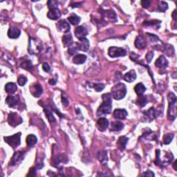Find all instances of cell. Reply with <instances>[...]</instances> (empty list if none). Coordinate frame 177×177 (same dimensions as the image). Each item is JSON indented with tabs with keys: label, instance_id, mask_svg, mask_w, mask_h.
Here are the masks:
<instances>
[{
	"label": "cell",
	"instance_id": "cell-1",
	"mask_svg": "<svg viewBox=\"0 0 177 177\" xmlns=\"http://www.w3.org/2000/svg\"><path fill=\"white\" fill-rule=\"evenodd\" d=\"M169 108L168 116L170 121H174L176 118V96L173 93H170L168 96Z\"/></svg>",
	"mask_w": 177,
	"mask_h": 177
},
{
	"label": "cell",
	"instance_id": "cell-2",
	"mask_svg": "<svg viewBox=\"0 0 177 177\" xmlns=\"http://www.w3.org/2000/svg\"><path fill=\"white\" fill-rule=\"evenodd\" d=\"M127 93V87L123 83H118L111 89V96L115 100H119L123 99Z\"/></svg>",
	"mask_w": 177,
	"mask_h": 177
},
{
	"label": "cell",
	"instance_id": "cell-3",
	"mask_svg": "<svg viewBox=\"0 0 177 177\" xmlns=\"http://www.w3.org/2000/svg\"><path fill=\"white\" fill-rule=\"evenodd\" d=\"M42 49L41 42L36 38H31L28 44V52L31 54L37 55L41 51Z\"/></svg>",
	"mask_w": 177,
	"mask_h": 177
},
{
	"label": "cell",
	"instance_id": "cell-4",
	"mask_svg": "<svg viewBox=\"0 0 177 177\" xmlns=\"http://www.w3.org/2000/svg\"><path fill=\"white\" fill-rule=\"evenodd\" d=\"M21 135H22V134L20 132H18L17 134L13 135V136L4 137V141L8 143L9 145H10L13 149H15L18 146H20L21 143Z\"/></svg>",
	"mask_w": 177,
	"mask_h": 177
},
{
	"label": "cell",
	"instance_id": "cell-5",
	"mask_svg": "<svg viewBox=\"0 0 177 177\" xmlns=\"http://www.w3.org/2000/svg\"><path fill=\"white\" fill-rule=\"evenodd\" d=\"M127 55V51L121 47L111 46L109 49V56L111 58H118V57H125Z\"/></svg>",
	"mask_w": 177,
	"mask_h": 177
},
{
	"label": "cell",
	"instance_id": "cell-6",
	"mask_svg": "<svg viewBox=\"0 0 177 177\" xmlns=\"http://www.w3.org/2000/svg\"><path fill=\"white\" fill-rule=\"evenodd\" d=\"M111 109H112L111 104L103 103L101 104V105H100V107H99V108L98 109L97 116L99 117H101L108 115V114H111Z\"/></svg>",
	"mask_w": 177,
	"mask_h": 177
},
{
	"label": "cell",
	"instance_id": "cell-7",
	"mask_svg": "<svg viewBox=\"0 0 177 177\" xmlns=\"http://www.w3.org/2000/svg\"><path fill=\"white\" fill-rule=\"evenodd\" d=\"M8 122H9V124L10 126L15 127L22 123L23 122V120L17 113L11 112L9 115Z\"/></svg>",
	"mask_w": 177,
	"mask_h": 177
},
{
	"label": "cell",
	"instance_id": "cell-8",
	"mask_svg": "<svg viewBox=\"0 0 177 177\" xmlns=\"http://www.w3.org/2000/svg\"><path fill=\"white\" fill-rule=\"evenodd\" d=\"M25 154V152H22V151H17V152H15L12 157L11 163H10L11 165H16L22 162L24 158Z\"/></svg>",
	"mask_w": 177,
	"mask_h": 177
},
{
	"label": "cell",
	"instance_id": "cell-9",
	"mask_svg": "<svg viewBox=\"0 0 177 177\" xmlns=\"http://www.w3.org/2000/svg\"><path fill=\"white\" fill-rule=\"evenodd\" d=\"M30 92L34 97L39 98L42 94L43 89L39 83H34L30 86Z\"/></svg>",
	"mask_w": 177,
	"mask_h": 177
},
{
	"label": "cell",
	"instance_id": "cell-10",
	"mask_svg": "<svg viewBox=\"0 0 177 177\" xmlns=\"http://www.w3.org/2000/svg\"><path fill=\"white\" fill-rule=\"evenodd\" d=\"M57 28H58L59 32L64 33L66 34V33L69 32L70 29H71V27L66 20H62L59 21L58 24H57Z\"/></svg>",
	"mask_w": 177,
	"mask_h": 177
},
{
	"label": "cell",
	"instance_id": "cell-11",
	"mask_svg": "<svg viewBox=\"0 0 177 177\" xmlns=\"http://www.w3.org/2000/svg\"><path fill=\"white\" fill-rule=\"evenodd\" d=\"M20 98L19 96H9L6 98V103L9 107L14 108L20 103Z\"/></svg>",
	"mask_w": 177,
	"mask_h": 177
},
{
	"label": "cell",
	"instance_id": "cell-12",
	"mask_svg": "<svg viewBox=\"0 0 177 177\" xmlns=\"http://www.w3.org/2000/svg\"><path fill=\"white\" fill-rule=\"evenodd\" d=\"M103 17L105 19H107L111 22H117V17L116 13L113 10H103L102 13Z\"/></svg>",
	"mask_w": 177,
	"mask_h": 177
},
{
	"label": "cell",
	"instance_id": "cell-13",
	"mask_svg": "<svg viewBox=\"0 0 177 177\" xmlns=\"http://www.w3.org/2000/svg\"><path fill=\"white\" fill-rule=\"evenodd\" d=\"M144 115V120L147 122L152 121L154 119L156 118L157 116V112H156V109L154 107H152L143 112Z\"/></svg>",
	"mask_w": 177,
	"mask_h": 177
},
{
	"label": "cell",
	"instance_id": "cell-14",
	"mask_svg": "<svg viewBox=\"0 0 177 177\" xmlns=\"http://www.w3.org/2000/svg\"><path fill=\"white\" fill-rule=\"evenodd\" d=\"M109 125V123L108 120L104 118V117H101L97 121V127L98 130H100V132H105L108 128Z\"/></svg>",
	"mask_w": 177,
	"mask_h": 177
},
{
	"label": "cell",
	"instance_id": "cell-15",
	"mask_svg": "<svg viewBox=\"0 0 177 177\" xmlns=\"http://www.w3.org/2000/svg\"><path fill=\"white\" fill-rule=\"evenodd\" d=\"M61 16H62L61 11L58 9V8L50 9V10H49L47 13V17L49 19L52 20H58Z\"/></svg>",
	"mask_w": 177,
	"mask_h": 177
},
{
	"label": "cell",
	"instance_id": "cell-16",
	"mask_svg": "<svg viewBox=\"0 0 177 177\" xmlns=\"http://www.w3.org/2000/svg\"><path fill=\"white\" fill-rule=\"evenodd\" d=\"M88 35L87 30L86 28L82 27V26H80V27H77L75 30V35L78 39L81 40V39L85 38L86 36Z\"/></svg>",
	"mask_w": 177,
	"mask_h": 177
},
{
	"label": "cell",
	"instance_id": "cell-17",
	"mask_svg": "<svg viewBox=\"0 0 177 177\" xmlns=\"http://www.w3.org/2000/svg\"><path fill=\"white\" fill-rule=\"evenodd\" d=\"M168 61L164 56H161L155 62V66L159 69H165L168 67Z\"/></svg>",
	"mask_w": 177,
	"mask_h": 177
},
{
	"label": "cell",
	"instance_id": "cell-18",
	"mask_svg": "<svg viewBox=\"0 0 177 177\" xmlns=\"http://www.w3.org/2000/svg\"><path fill=\"white\" fill-rule=\"evenodd\" d=\"M127 111L124 109H117L114 111V118L118 120H124L127 118Z\"/></svg>",
	"mask_w": 177,
	"mask_h": 177
},
{
	"label": "cell",
	"instance_id": "cell-19",
	"mask_svg": "<svg viewBox=\"0 0 177 177\" xmlns=\"http://www.w3.org/2000/svg\"><path fill=\"white\" fill-rule=\"evenodd\" d=\"M77 44L80 51L87 52L89 49V41L86 38L80 40V42Z\"/></svg>",
	"mask_w": 177,
	"mask_h": 177
},
{
	"label": "cell",
	"instance_id": "cell-20",
	"mask_svg": "<svg viewBox=\"0 0 177 177\" xmlns=\"http://www.w3.org/2000/svg\"><path fill=\"white\" fill-rule=\"evenodd\" d=\"M21 31L16 27H10L8 31V36L11 39H16L20 37Z\"/></svg>",
	"mask_w": 177,
	"mask_h": 177
},
{
	"label": "cell",
	"instance_id": "cell-21",
	"mask_svg": "<svg viewBox=\"0 0 177 177\" xmlns=\"http://www.w3.org/2000/svg\"><path fill=\"white\" fill-rule=\"evenodd\" d=\"M62 42L64 44V46L65 47H69L70 46L72 45L74 43V40H73V37L71 33H67L64 34L62 37Z\"/></svg>",
	"mask_w": 177,
	"mask_h": 177
},
{
	"label": "cell",
	"instance_id": "cell-22",
	"mask_svg": "<svg viewBox=\"0 0 177 177\" xmlns=\"http://www.w3.org/2000/svg\"><path fill=\"white\" fill-rule=\"evenodd\" d=\"M146 42H145L143 36H138L136 39V41H135V46L139 49H144L146 47Z\"/></svg>",
	"mask_w": 177,
	"mask_h": 177
},
{
	"label": "cell",
	"instance_id": "cell-23",
	"mask_svg": "<svg viewBox=\"0 0 177 177\" xmlns=\"http://www.w3.org/2000/svg\"><path fill=\"white\" fill-rule=\"evenodd\" d=\"M123 79L127 82H129V83L133 82L134 81H135V80L136 79V72H135L134 70H132V71H129L128 73H127V74L124 75Z\"/></svg>",
	"mask_w": 177,
	"mask_h": 177
},
{
	"label": "cell",
	"instance_id": "cell-24",
	"mask_svg": "<svg viewBox=\"0 0 177 177\" xmlns=\"http://www.w3.org/2000/svg\"><path fill=\"white\" fill-rule=\"evenodd\" d=\"M128 140H129L128 138H127L126 136L120 137L119 139L118 140V142H117V145H118V149L121 151H123L125 149Z\"/></svg>",
	"mask_w": 177,
	"mask_h": 177
},
{
	"label": "cell",
	"instance_id": "cell-25",
	"mask_svg": "<svg viewBox=\"0 0 177 177\" xmlns=\"http://www.w3.org/2000/svg\"><path fill=\"white\" fill-rule=\"evenodd\" d=\"M124 124L122 122L115 121L111 123L110 131L111 132H120L123 129Z\"/></svg>",
	"mask_w": 177,
	"mask_h": 177
},
{
	"label": "cell",
	"instance_id": "cell-26",
	"mask_svg": "<svg viewBox=\"0 0 177 177\" xmlns=\"http://www.w3.org/2000/svg\"><path fill=\"white\" fill-rule=\"evenodd\" d=\"M87 60V56L83 54H77L73 58V62L75 64H82L85 63Z\"/></svg>",
	"mask_w": 177,
	"mask_h": 177
},
{
	"label": "cell",
	"instance_id": "cell-27",
	"mask_svg": "<svg viewBox=\"0 0 177 177\" xmlns=\"http://www.w3.org/2000/svg\"><path fill=\"white\" fill-rule=\"evenodd\" d=\"M17 85L14 82H9L5 86V91L10 94H13L17 92Z\"/></svg>",
	"mask_w": 177,
	"mask_h": 177
},
{
	"label": "cell",
	"instance_id": "cell-28",
	"mask_svg": "<svg viewBox=\"0 0 177 177\" xmlns=\"http://www.w3.org/2000/svg\"><path fill=\"white\" fill-rule=\"evenodd\" d=\"M98 158L100 162L103 164V165H107L108 162V157H107V152L106 151H101L99 152L98 154Z\"/></svg>",
	"mask_w": 177,
	"mask_h": 177
},
{
	"label": "cell",
	"instance_id": "cell-29",
	"mask_svg": "<svg viewBox=\"0 0 177 177\" xmlns=\"http://www.w3.org/2000/svg\"><path fill=\"white\" fill-rule=\"evenodd\" d=\"M20 67L22 69H24L27 71H33L34 70V67H33L32 63L29 60H23L22 63H21Z\"/></svg>",
	"mask_w": 177,
	"mask_h": 177
},
{
	"label": "cell",
	"instance_id": "cell-30",
	"mask_svg": "<svg viewBox=\"0 0 177 177\" xmlns=\"http://www.w3.org/2000/svg\"><path fill=\"white\" fill-rule=\"evenodd\" d=\"M44 112H45L49 121H50L51 123H56V119L54 118L51 107H44Z\"/></svg>",
	"mask_w": 177,
	"mask_h": 177
},
{
	"label": "cell",
	"instance_id": "cell-31",
	"mask_svg": "<svg viewBox=\"0 0 177 177\" xmlns=\"http://www.w3.org/2000/svg\"><path fill=\"white\" fill-rule=\"evenodd\" d=\"M134 91H135V92L137 93L138 96H141L145 92V91H146V88H145V87L143 83L140 82L139 83V84H137L136 86H135Z\"/></svg>",
	"mask_w": 177,
	"mask_h": 177
},
{
	"label": "cell",
	"instance_id": "cell-32",
	"mask_svg": "<svg viewBox=\"0 0 177 177\" xmlns=\"http://www.w3.org/2000/svg\"><path fill=\"white\" fill-rule=\"evenodd\" d=\"M68 20L72 25L75 26V25L78 24L80 22L81 18H80L79 16H78L77 15L73 13L68 17Z\"/></svg>",
	"mask_w": 177,
	"mask_h": 177
},
{
	"label": "cell",
	"instance_id": "cell-33",
	"mask_svg": "<svg viewBox=\"0 0 177 177\" xmlns=\"http://www.w3.org/2000/svg\"><path fill=\"white\" fill-rule=\"evenodd\" d=\"M38 142V139L35 135L30 134L27 138V143L28 147H33Z\"/></svg>",
	"mask_w": 177,
	"mask_h": 177
},
{
	"label": "cell",
	"instance_id": "cell-34",
	"mask_svg": "<svg viewBox=\"0 0 177 177\" xmlns=\"http://www.w3.org/2000/svg\"><path fill=\"white\" fill-rule=\"evenodd\" d=\"M147 103L148 100L146 96H144L143 95L139 96V98H138L136 100L137 105H139L140 107H145L147 105Z\"/></svg>",
	"mask_w": 177,
	"mask_h": 177
},
{
	"label": "cell",
	"instance_id": "cell-35",
	"mask_svg": "<svg viewBox=\"0 0 177 177\" xmlns=\"http://www.w3.org/2000/svg\"><path fill=\"white\" fill-rule=\"evenodd\" d=\"M78 44L77 43L75 44H73L72 45H71L69 47L68 49V53L69 55H71V56H74L75 53H77V51H78Z\"/></svg>",
	"mask_w": 177,
	"mask_h": 177
},
{
	"label": "cell",
	"instance_id": "cell-36",
	"mask_svg": "<svg viewBox=\"0 0 177 177\" xmlns=\"http://www.w3.org/2000/svg\"><path fill=\"white\" fill-rule=\"evenodd\" d=\"M158 7L160 12H165V10L168 9V5L165 2H159Z\"/></svg>",
	"mask_w": 177,
	"mask_h": 177
},
{
	"label": "cell",
	"instance_id": "cell-37",
	"mask_svg": "<svg viewBox=\"0 0 177 177\" xmlns=\"http://www.w3.org/2000/svg\"><path fill=\"white\" fill-rule=\"evenodd\" d=\"M174 134H165L163 137V141L165 145H168L172 142L173 140Z\"/></svg>",
	"mask_w": 177,
	"mask_h": 177
},
{
	"label": "cell",
	"instance_id": "cell-38",
	"mask_svg": "<svg viewBox=\"0 0 177 177\" xmlns=\"http://www.w3.org/2000/svg\"><path fill=\"white\" fill-rule=\"evenodd\" d=\"M102 98L103 100V103L111 104L112 100H111V94L110 93H105L102 96Z\"/></svg>",
	"mask_w": 177,
	"mask_h": 177
},
{
	"label": "cell",
	"instance_id": "cell-39",
	"mask_svg": "<svg viewBox=\"0 0 177 177\" xmlns=\"http://www.w3.org/2000/svg\"><path fill=\"white\" fill-rule=\"evenodd\" d=\"M28 81V80L27 78V77L25 76V75H21L19 76V78H18V79H17V82H18V84H19V85L20 86H24L26 85V83Z\"/></svg>",
	"mask_w": 177,
	"mask_h": 177
},
{
	"label": "cell",
	"instance_id": "cell-40",
	"mask_svg": "<svg viewBox=\"0 0 177 177\" xmlns=\"http://www.w3.org/2000/svg\"><path fill=\"white\" fill-rule=\"evenodd\" d=\"M165 53L167 54L168 56H172L174 53V49L173 46L170 45V44H168V45L165 46Z\"/></svg>",
	"mask_w": 177,
	"mask_h": 177
},
{
	"label": "cell",
	"instance_id": "cell-41",
	"mask_svg": "<svg viewBox=\"0 0 177 177\" xmlns=\"http://www.w3.org/2000/svg\"><path fill=\"white\" fill-rule=\"evenodd\" d=\"M105 87V85L104 84H102V83H95V84L93 85V88H94L95 90L98 92H102Z\"/></svg>",
	"mask_w": 177,
	"mask_h": 177
},
{
	"label": "cell",
	"instance_id": "cell-42",
	"mask_svg": "<svg viewBox=\"0 0 177 177\" xmlns=\"http://www.w3.org/2000/svg\"><path fill=\"white\" fill-rule=\"evenodd\" d=\"M62 105H64V107H67L69 105L68 98H67V95L65 94L64 92H62Z\"/></svg>",
	"mask_w": 177,
	"mask_h": 177
},
{
	"label": "cell",
	"instance_id": "cell-43",
	"mask_svg": "<svg viewBox=\"0 0 177 177\" xmlns=\"http://www.w3.org/2000/svg\"><path fill=\"white\" fill-rule=\"evenodd\" d=\"M58 2L57 1H53V0H50V1L48 2V6L50 9H56V8H58Z\"/></svg>",
	"mask_w": 177,
	"mask_h": 177
},
{
	"label": "cell",
	"instance_id": "cell-44",
	"mask_svg": "<svg viewBox=\"0 0 177 177\" xmlns=\"http://www.w3.org/2000/svg\"><path fill=\"white\" fill-rule=\"evenodd\" d=\"M151 2L150 1H148V0H143V1L141 2V4L143 8H145V9H147V8H149L151 5Z\"/></svg>",
	"mask_w": 177,
	"mask_h": 177
},
{
	"label": "cell",
	"instance_id": "cell-45",
	"mask_svg": "<svg viewBox=\"0 0 177 177\" xmlns=\"http://www.w3.org/2000/svg\"><path fill=\"white\" fill-rule=\"evenodd\" d=\"M42 69L45 72L49 73L51 71V67L48 63H44L42 65Z\"/></svg>",
	"mask_w": 177,
	"mask_h": 177
},
{
	"label": "cell",
	"instance_id": "cell-46",
	"mask_svg": "<svg viewBox=\"0 0 177 177\" xmlns=\"http://www.w3.org/2000/svg\"><path fill=\"white\" fill-rule=\"evenodd\" d=\"M153 58H154V53H153V52H152V51L148 52V53L146 55V60H147V62H150L151 61H152V60Z\"/></svg>",
	"mask_w": 177,
	"mask_h": 177
},
{
	"label": "cell",
	"instance_id": "cell-47",
	"mask_svg": "<svg viewBox=\"0 0 177 177\" xmlns=\"http://www.w3.org/2000/svg\"><path fill=\"white\" fill-rule=\"evenodd\" d=\"M141 176H155V174H154L152 171H150V170H148L147 172H145V173H143V174H141Z\"/></svg>",
	"mask_w": 177,
	"mask_h": 177
},
{
	"label": "cell",
	"instance_id": "cell-48",
	"mask_svg": "<svg viewBox=\"0 0 177 177\" xmlns=\"http://www.w3.org/2000/svg\"><path fill=\"white\" fill-rule=\"evenodd\" d=\"M130 58H131V59L132 60H134V62H136V59H137V58H139V56H138V55L135 54L134 53H131V56H130Z\"/></svg>",
	"mask_w": 177,
	"mask_h": 177
},
{
	"label": "cell",
	"instance_id": "cell-49",
	"mask_svg": "<svg viewBox=\"0 0 177 177\" xmlns=\"http://www.w3.org/2000/svg\"><path fill=\"white\" fill-rule=\"evenodd\" d=\"M35 168H32L30 170V172L28 174V176H35Z\"/></svg>",
	"mask_w": 177,
	"mask_h": 177
},
{
	"label": "cell",
	"instance_id": "cell-50",
	"mask_svg": "<svg viewBox=\"0 0 177 177\" xmlns=\"http://www.w3.org/2000/svg\"><path fill=\"white\" fill-rule=\"evenodd\" d=\"M49 84H50V85H54L56 84V80H54V79H51V80H49Z\"/></svg>",
	"mask_w": 177,
	"mask_h": 177
},
{
	"label": "cell",
	"instance_id": "cell-51",
	"mask_svg": "<svg viewBox=\"0 0 177 177\" xmlns=\"http://www.w3.org/2000/svg\"><path fill=\"white\" fill-rule=\"evenodd\" d=\"M172 19L174 20V21H176V10H174V12H173V13H172Z\"/></svg>",
	"mask_w": 177,
	"mask_h": 177
},
{
	"label": "cell",
	"instance_id": "cell-52",
	"mask_svg": "<svg viewBox=\"0 0 177 177\" xmlns=\"http://www.w3.org/2000/svg\"><path fill=\"white\" fill-rule=\"evenodd\" d=\"M82 4V3H78V4H73L71 7L73 8H75V7H80L81 6V5Z\"/></svg>",
	"mask_w": 177,
	"mask_h": 177
},
{
	"label": "cell",
	"instance_id": "cell-53",
	"mask_svg": "<svg viewBox=\"0 0 177 177\" xmlns=\"http://www.w3.org/2000/svg\"><path fill=\"white\" fill-rule=\"evenodd\" d=\"M176 162L174 163L173 167H174V170H177V169H176Z\"/></svg>",
	"mask_w": 177,
	"mask_h": 177
}]
</instances>
